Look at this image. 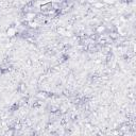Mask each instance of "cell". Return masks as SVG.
Listing matches in <instances>:
<instances>
[{"instance_id":"1","label":"cell","mask_w":136,"mask_h":136,"mask_svg":"<svg viewBox=\"0 0 136 136\" xmlns=\"http://www.w3.org/2000/svg\"><path fill=\"white\" fill-rule=\"evenodd\" d=\"M17 34V28L16 27H9L6 29V36L9 37H14Z\"/></svg>"},{"instance_id":"2","label":"cell","mask_w":136,"mask_h":136,"mask_svg":"<svg viewBox=\"0 0 136 136\" xmlns=\"http://www.w3.org/2000/svg\"><path fill=\"white\" fill-rule=\"evenodd\" d=\"M105 31H106V26L104 25H97L95 28V33H97L98 35L103 34Z\"/></svg>"},{"instance_id":"3","label":"cell","mask_w":136,"mask_h":136,"mask_svg":"<svg viewBox=\"0 0 136 136\" xmlns=\"http://www.w3.org/2000/svg\"><path fill=\"white\" fill-rule=\"evenodd\" d=\"M104 5H105V4H104L102 1H101V2H100V1H96V2L93 4V7H94V9H99V10H100V9L104 7Z\"/></svg>"},{"instance_id":"4","label":"cell","mask_w":136,"mask_h":136,"mask_svg":"<svg viewBox=\"0 0 136 136\" xmlns=\"http://www.w3.org/2000/svg\"><path fill=\"white\" fill-rule=\"evenodd\" d=\"M47 93L46 92H39L37 95H36V97L37 98H39V99H46L47 98Z\"/></svg>"},{"instance_id":"5","label":"cell","mask_w":136,"mask_h":136,"mask_svg":"<svg viewBox=\"0 0 136 136\" xmlns=\"http://www.w3.org/2000/svg\"><path fill=\"white\" fill-rule=\"evenodd\" d=\"M116 1H117V0H103L102 2L104 4H107V5H114L116 3Z\"/></svg>"},{"instance_id":"6","label":"cell","mask_w":136,"mask_h":136,"mask_svg":"<svg viewBox=\"0 0 136 136\" xmlns=\"http://www.w3.org/2000/svg\"><path fill=\"white\" fill-rule=\"evenodd\" d=\"M64 0H51V3H59V4H61Z\"/></svg>"},{"instance_id":"7","label":"cell","mask_w":136,"mask_h":136,"mask_svg":"<svg viewBox=\"0 0 136 136\" xmlns=\"http://www.w3.org/2000/svg\"><path fill=\"white\" fill-rule=\"evenodd\" d=\"M20 89H21V92H25V90L27 89V86L22 83V84H20Z\"/></svg>"}]
</instances>
